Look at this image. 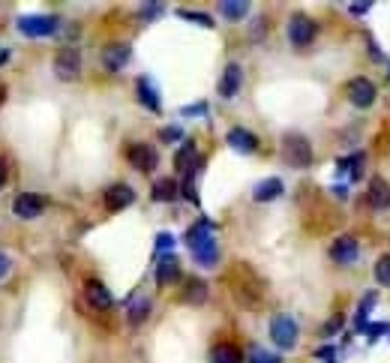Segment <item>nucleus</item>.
<instances>
[{
	"instance_id": "obj_1",
	"label": "nucleus",
	"mask_w": 390,
	"mask_h": 363,
	"mask_svg": "<svg viewBox=\"0 0 390 363\" xmlns=\"http://www.w3.org/2000/svg\"><path fill=\"white\" fill-rule=\"evenodd\" d=\"M186 246L193 250V255L201 267H216V261H220V246H216V237H213V223L198 220L190 231H186Z\"/></svg>"
},
{
	"instance_id": "obj_2",
	"label": "nucleus",
	"mask_w": 390,
	"mask_h": 363,
	"mask_svg": "<svg viewBox=\"0 0 390 363\" xmlns=\"http://www.w3.org/2000/svg\"><path fill=\"white\" fill-rule=\"evenodd\" d=\"M282 159L285 165L292 168H309L312 165V144L307 136H297V133H288L282 138Z\"/></svg>"
},
{
	"instance_id": "obj_3",
	"label": "nucleus",
	"mask_w": 390,
	"mask_h": 363,
	"mask_svg": "<svg viewBox=\"0 0 390 363\" xmlns=\"http://www.w3.org/2000/svg\"><path fill=\"white\" fill-rule=\"evenodd\" d=\"M270 339H273V345H279L282 352L294 348V342H297V322H294L292 315H273V322H270Z\"/></svg>"
},
{
	"instance_id": "obj_4",
	"label": "nucleus",
	"mask_w": 390,
	"mask_h": 363,
	"mask_svg": "<svg viewBox=\"0 0 390 363\" xmlns=\"http://www.w3.org/2000/svg\"><path fill=\"white\" fill-rule=\"evenodd\" d=\"M54 72H57V78H63V81H76L81 72V54L72 46L61 48L54 54Z\"/></svg>"
},
{
	"instance_id": "obj_5",
	"label": "nucleus",
	"mask_w": 390,
	"mask_h": 363,
	"mask_svg": "<svg viewBox=\"0 0 390 363\" xmlns=\"http://www.w3.org/2000/svg\"><path fill=\"white\" fill-rule=\"evenodd\" d=\"M288 39H292V46L307 48L315 39V21L307 19V16H294L292 21H288Z\"/></svg>"
},
{
	"instance_id": "obj_6",
	"label": "nucleus",
	"mask_w": 390,
	"mask_h": 363,
	"mask_svg": "<svg viewBox=\"0 0 390 363\" xmlns=\"http://www.w3.org/2000/svg\"><path fill=\"white\" fill-rule=\"evenodd\" d=\"M19 31L24 36H51L57 31V19H51V16H24V19H19Z\"/></svg>"
},
{
	"instance_id": "obj_7",
	"label": "nucleus",
	"mask_w": 390,
	"mask_h": 363,
	"mask_svg": "<svg viewBox=\"0 0 390 363\" xmlns=\"http://www.w3.org/2000/svg\"><path fill=\"white\" fill-rule=\"evenodd\" d=\"M126 159L133 163L138 171H153L156 168V163H160V156H156V150L150 148V144H133V148L126 150Z\"/></svg>"
},
{
	"instance_id": "obj_8",
	"label": "nucleus",
	"mask_w": 390,
	"mask_h": 363,
	"mask_svg": "<svg viewBox=\"0 0 390 363\" xmlns=\"http://www.w3.org/2000/svg\"><path fill=\"white\" fill-rule=\"evenodd\" d=\"M12 210H16L19 220H36V216H42V210H46V201H42L39 195H34V193H24V195L16 198Z\"/></svg>"
},
{
	"instance_id": "obj_9",
	"label": "nucleus",
	"mask_w": 390,
	"mask_h": 363,
	"mask_svg": "<svg viewBox=\"0 0 390 363\" xmlns=\"http://www.w3.org/2000/svg\"><path fill=\"white\" fill-rule=\"evenodd\" d=\"M84 297H88V303H91L93 310H111L114 307L111 292L99 280H88V282H84Z\"/></svg>"
},
{
	"instance_id": "obj_10",
	"label": "nucleus",
	"mask_w": 390,
	"mask_h": 363,
	"mask_svg": "<svg viewBox=\"0 0 390 363\" xmlns=\"http://www.w3.org/2000/svg\"><path fill=\"white\" fill-rule=\"evenodd\" d=\"M349 99L357 108H369L375 103V84L369 78H354L349 84Z\"/></svg>"
},
{
	"instance_id": "obj_11",
	"label": "nucleus",
	"mask_w": 390,
	"mask_h": 363,
	"mask_svg": "<svg viewBox=\"0 0 390 363\" xmlns=\"http://www.w3.org/2000/svg\"><path fill=\"white\" fill-rule=\"evenodd\" d=\"M357 255H360V246H357V240L349 237V235L339 237L334 246H330V258H334L337 265H354Z\"/></svg>"
},
{
	"instance_id": "obj_12",
	"label": "nucleus",
	"mask_w": 390,
	"mask_h": 363,
	"mask_svg": "<svg viewBox=\"0 0 390 363\" xmlns=\"http://www.w3.org/2000/svg\"><path fill=\"white\" fill-rule=\"evenodd\" d=\"M133 201H135V193L129 190L126 183H114L106 190V208L108 210H123V208L133 205Z\"/></svg>"
},
{
	"instance_id": "obj_13",
	"label": "nucleus",
	"mask_w": 390,
	"mask_h": 363,
	"mask_svg": "<svg viewBox=\"0 0 390 363\" xmlns=\"http://www.w3.org/2000/svg\"><path fill=\"white\" fill-rule=\"evenodd\" d=\"M240 84H243V69H240L237 63H228L225 72H222V78H220V96H222V99L237 96Z\"/></svg>"
},
{
	"instance_id": "obj_14",
	"label": "nucleus",
	"mask_w": 390,
	"mask_h": 363,
	"mask_svg": "<svg viewBox=\"0 0 390 363\" xmlns=\"http://www.w3.org/2000/svg\"><path fill=\"white\" fill-rule=\"evenodd\" d=\"M129 57H133V48L123 46V42H118V46H108L103 51V63H106L108 72H120L129 63Z\"/></svg>"
},
{
	"instance_id": "obj_15",
	"label": "nucleus",
	"mask_w": 390,
	"mask_h": 363,
	"mask_svg": "<svg viewBox=\"0 0 390 363\" xmlns=\"http://www.w3.org/2000/svg\"><path fill=\"white\" fill-rule=\"evenodd\" d=\"M366 201H369V208H375V210H387L390 208V186L381 178H372L369 190H366Z\"/></svg>"
},
{
	"instance_id": "obj_16",
	"label": "nucleus",
	"mask_w": 390,
	"mask_h": 363,
	"mask_svg": "<svg viewBox=\"0 0 390 363\" xmlns=\"http://www.w3.org/2000/svg\"><path fill=\"white\" fill-rule=\"evenodd\" d=\"M175 165H178V171L186 174V178H193V174H195V168L201 165V159H198V153H195V144H193V141H186L183 148L178 150Z\"/></svg>"
},
{
	"instance_id": "obj_17",
	"label": "nucleus",
	"mask_w": 390,
	"mask_h": 363,
	"mask_svg": "<svg viewBox=\"0 0 390 363\" xmlns=\"http://www.w3.org/2000/svg\"><path fill=\"white\" fill-rule=\"evenodd\" d=\"M228 144L235 150H240V153H252V150H258V138L250 133V129H243V126H235L228 133Z\"/></svg>"
},
{
	"instance_id": "obj_18",
	"label": "nucleus",
	"mask_w": 390,
	"mask_h": 363,
	"mask_svg": "<svg viewBox=\"0 0 390 363\" xmlns=\"http://www.w3.org/2000/svg\"><path fill=\"white\" fill-rule=\"evenodd\" d=\"M178 277H180L178 258L165 252V255L160 258V265H156V282H160V285H171V282H178Z\"/></svg>"
},
{
	"instance_id": "obj_19",
	"label": "nucleus",
	"mask_w": 390,
	"mask_h": 363,
	"mask_svg": "<svg viewBox=\"0 0 390 363\" xmlns=\"http://www.w3.org/2000/svg\"><path fill=\"white\" fill-rule=\"evenodd\" d=\"M135 91H138V99H141V106H144V108H150V111H163L160 93H156V87L150 84V78H138Z\"/></svg>"
},
{
	"instance_id": "obj_20",
	"label": "nucleus",
	"mask_w": 390,
	"mask_h": 363,
	"mask_svg": "<svg viewBox=\"0 0 390 363\" xmlns=\"http://www.w3.org/2000/svg\"><path fill=\"white\" fill-rule=\"evenodd\" d=\"M279 195H282V180H279V178L262 180V183L255 186V193H252L255 201H273V198H279Z\"/></svg>"
},
{
	"instance_id": "obj_21",
	"label": "nucleus",
	"mask_w": 390,
	"mask_h": 363,
	"mask_svg": "<svg viewBox=\"0 0 390 363\" xmlns=\"http://www.w3.org/2000/svg\"><path fill=\"white\" fill-rule=\"evenodd\" d=\"M210 363H243L240 352H237V345H231V342H220L210 352Z\"/></svg>"
},
{
	"instance_id": "obj_22",
	"label": "nucleus",
	"mask_w": 390,
	"mask_h": 363,
	"mask_svg": "<svg viewBox=\"0 0 390 363\" xmlns=\"http://www.w3.org/2000/svg\"><path fill=\"white\" fill-rule=\"evenodd\" d=\"M183 300L186 303H205L207 300V282H201V280H186L183 285Z\"/></svg>"
},
{
	"instance_id": "obj_23",
	"label": "nucleus",
	"mask_w": 390,
	"mask_h": 363,
	"mask_svg": "<svg viewBox=\"0 0 390 363\" xmlns=\"http://www.w3.org/2000/svg\"><path fill=\"white\" fill-rule=\"evenodd\" d=\"M220 12L228 21H240L250 16V4L247 0H225V4H220Z\"/></svg>"
},
{
	"instance_id": "obj_24",
	"label": "nucleus",
	"mask_w": 390,
	"mask_h": 363,
	"mask_svg": "<svg viewBox=\"0 0 390 363\" xmlns=\"http://www.w3.org/2000/svg\"><path fill=\"white\" fill-rule=\"evenodd\" d=\"M150 198H153V201H171V198H178V183L171 180V178L156 180L153 190H150Z\"/></svg>"
},
{
	"instance_id": "obj_25",
	"label": "nucleus",
	"mask_w": 390,
	"mask_h": 363,
	"mask_svg": "<svg viewBox=\"0 0 390 363\" xmlns=\"http://www.w3.org/2000/svg\"><path fill=\"white\" fill-rule=\"evenodd\" d=\"M148 312H150V300L148 297H138V300H133L129 303V324H141L144 318H148Z\"/></svg>"
},
{
	"instance_id": "obj_26",
	"label": "nucleus",
	"mask_w": 390,
	"mask_h": 363,
	"mask_svg": "<svg viewBox=\"0 0 390 363\" xmlns=\"http://www.w3.org/2000/svg\"><path fill=\"white\" fill-rule=\"evenodd\" d=\"M339 168H342V171H349V178H351V180H357L360 174H364V153H354V156H349V159H342Z\"/></svg>"
},
{
	"instance_id": "obj_27",
	"label": "nucleus",
	"mask_w": 390,
	"mask_h": 363,
	"mask_svg": "<svg viewBox=\"0 0 390 363\" xmlns=\"http://www.w3.org/2000/svg\"><path fill=\"white\" fill-rule=\"evenodd\" d=\"M375 282L390 288V255H381L375 261Z\"/></svg>"
},
{
	"instance_id": "obj_28",
	"label": "nucleus",
	"mask_w": 390,
	"mask_h": 363,
	"mask_svg": "<svg viewBox=\"0 0 390 363\" xmlns=\"http://www.w3.org/2000/svg\"><path fill=\"white\" fill-rule=\"evenodd\" d=\"M180 19L193 21V24H201V27H213L210 16H205V12H190V9H180Z\"/></svg>"
},
{
	"instance_id": "obj_29",
	"label": "nucleus",
	"mask_w": 390,
	"mask_h": 363,
	"mask_svg": "<svg viewBox=\"0 0 390 363\" xmlns=\"http://www.w3.org/2000/svg\"><path fill=\"white\" fill-rule=\"evenodd\" d=\"M163 9H165L163 4H144V6H141V19H144V21H150V19L160 16Z\"/></svg>"
},
{
	"instance_id": "obj_30",
	"label": "nucleus",
	"mask_w": 390,
	"mask_h": 363,
	"mask_svg": "<svg viewBox=\"0 0 390 363\" xmlns=\"http://www.w3.org/2000/svg\"><path fill=\"white\" fill-rule=\"evenodd\" d=\"M160 138H163V141H180L183 133H180V126H165L163 133H160Z\"/></svg>"
},
{
	"instance_id": "obj_31",
	"label": "nucleus",
	"mask_w": 390,
	"mask_h": 363,
	"mask_svg": "<svg viewBox=\"0 0 390 363\" xmlns=\"http://www.w3.org/2000/svg\"><path fill=\"white\" fill-rule=\"evenodd\" d=\"M339 327H342V318H339V315H337V318H330V322L322 327V337H330V333H337Z\"/></svg>"
},
{
	"instance_id": "obj_32",
	"label": "nucleus",
	"mask_w": 390,
	"mask_h": 363,
	"mask_svg": "<svg viewBox=\"0 0 390 363\" xmlns=\"http://www.w3.org/2000/svg\"><path fill=\"white\" fill-rule=\"evenodd\" d=\"M171 235H160V240H156V250H171Z\"/></svg>"
},
{
	"instance_id": "obj_33",
	"label": "nucleus",
	"mask_w": 390,
	"mask_h": 363,
	"mask_svg": "<svg viewBox=\"0 0 390 363\" xmlns=\"http://www.w3.org/2000/svg\"><path fill=\"white\" fill-rule=\"evenodd\" d=\"M349 9L354 12V16H364V12H369V4H351Z\"/></svg>"
},
{
	"instance_id": "obj_34",
	"label": "nucleus",
	"mask_w": 390,
	"mask_h": 363,
	"mask_svg": "<svg viewBox=\"0 0 390 363\" xmlns=\"http://www.w3.org/2000/svg\"><path fill=\"white\" fill-rule=\"evenodd\" d=\"M6 270H9V258H6L4 252H0V280L6 277Z\"/></svg>"
},
{
	"instance_id": "obj_35",
	"label": "nucleus",
	"mask_w": 390,
	"mask_h": 363,
	"mask_svg": "<svg viewBox=\"0 0 390 363\" xmlns=\"http://www.w3.org/2000/svg\"><path fill=\"white\" fill-rule=\"evenodd\" d=\"M4 186H6V163L0 159V190H4Z\"/></svg>"
},
{
	"instance_id": "obj_36",
	"label": "nucleus",
	"mask_w": 390,
	"mask_h": 363,
	"mask_svg": "<svg viewBox=\"0 0 390 363\" xmlns=\"http://www.w3.org/2000/svg\"><path fill=\"white\" fill-rule=\"evenodd\" d=\"M201 111H205V103H201V106H193V108H183V114H201Z\"/></svg>"
},
{
	"instance_id": "obj_37",
	"label": "nucleus",
	"mask_w": 390,
	"mask_h": 363,
	"mask_svg": "<svg viewBox=\"0 0 390 363\" xmlns=\"http://www.w3.org/2000/svg\"><path fill=\"white\" fill-rule=\"evenodd\" d=\"M315 357H322V360H327V357H334V348H322V352H319V354H315Z\"/></svg>"
},
{
	"instance_id": "obj_38",
	"label": "nucleus",
	"mask_w": 390,
	"mask_h": 363,
	"mask_svg": "<svg viewBox=\"0 0 390 363\" xmlns=\"http://www.w3.org/2000/svg\"><path fill=\"white\" fill-rule=\"evenodd\" d=\"M4 99H6V87H0V106H4Z\"/></svg>"
}]
</instances>
